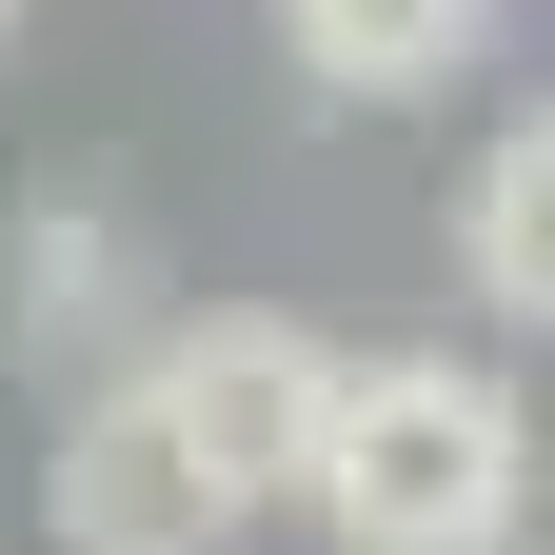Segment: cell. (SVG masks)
Returning a JSON list of instances; mask_svg holds the SVG:
<instances>
[{
	"label": "cell",
	"mask_w": 555,
	"mask_h": 555,
	"mask_svg": "<svg viewBox=\"0 0 555 555\" xmlns=\"http://www.w3.org/2000/svg\"><path fill=\"white\" fill-rule=\"evenodd\" d=\"M21 21H40V0H0V40H21Z\"/></svg>",
	"instance_id": "7"
},
{
	"label": "cell",
	"mask_w": 555,
	"mask_h": 555,
	"mask_svg": "<svg viewBox=\"0 0 555 555\" xmlns=\"http://www.w3.org/2000/svg\"><path fill=\"white\" fill-rule=\"evenodd\" d=\"M337 555H516L535 535V397L456 337H397V358H337V437L318 496Z\"/></svg>",
	"instance_id": "1"
},
{
	"label": "cell",
	"mask_w": 555,
	"mask_h": 555,
	"mask_svg": "<svg viewBox=\"0 0 555 555\" xmlns=\"http://www.w3.org/2000/svg\"><path fill=\"white\" fill-rule=\"evenodd\" d=\"M40 535L60 555H238V476L198 456V416L159 397V358H119L80 416H60V456H40Z\"/></svg>",
	"instance_id": "2"
},
{
	"label": "cell",
	"mask_w": 555,
	"mask_h": 555,
	"mask_svg": "<svg viewBox=\"0 0 555 555\" xmlns=\"http://www.w3.org/2000/svg\"><path fill=\"white\" fill-rule=\"evenodd\" d=\"M0 278H21V358H100V377L159 358V337H139V298H159V278H139V219H119V198H40Z\"/></svg>",
	"instance_id": "5"
},
{
	"label": "cell",
	"mask_w": 555,
	"mask_h": 555,
	"mask_svg": "<svg viewBox=\"0 0 555 555\" xmlns=\"http://www.w3.org/2000/svg\"><path fill=\"white\" fill-rule=\"evenodd\" d=\"M159 397L198 416V456L238 476V516H298L318 496V437H337V337H298V318H179L159 337Z\"/></svg>",
	"instance_id": "3"
},
{
	"label": "cell",
	"mask_w": 555,
	"mask_h": 555,
	"mask_svg": "<svg viewBox=\"0 0 555 555\" xmlns=\"http://www.w3.org/2000/svg\"><path fill=\"white\" fill-rule=\"evenodd\" d=\"M258 21H278V60H298L337 119H416V100H456L476 60H496L516 0H258Z\"/></svg>",
	"instance_id": "4"
},
{
	"label": "cell",
	"mask_w": 555,
	"mask_h": 555,
	"mask_svg": "<svg viewBox=\"0 0 555 555\" xmlns=\"http://www.w3.org/2000/svg\"><path fill=\"white\" fill-rule=\"evenodd\" d=\"M456 298L555 337V100H516L476 139V179H456Z\"/></svg>",
	"instance_id": "6"
}]
</instances>
